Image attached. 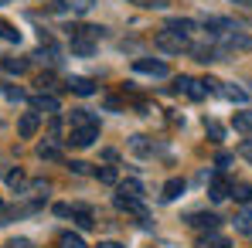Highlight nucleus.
I'll use <instances>...</instances> for the list:
<instances>
[{"mask_svg": "<svg viewBox=\"0 0 252 248\" xmlns=\"http://www.w3.org/2000/svg\"><path fill=\"white\" fill-rule=\"evenodd\" d=\"M95 136H99V123H85V126H72L68 129V143L72 146H92Z\"/></svg>", "mask_w": 252, "mask_h": 248, "instance_id": "f257e3e1", "label": "nucleus"}, {"mask_svg": "<svg viewBox=\"0 0 252 248\" xmlns=\"http://www.w3.org/2000/svg\"><path fill=\"white\" fill-rule=\"evenodd\" d=\"M235 231H239V235H249V238H252V211H242V214L235 218Z\"/></svg>", "mask_w": 252, "mask_h": 248, "instance_id": "2eb2a0df", "label": "nucleus"}, {"mask_svg": "<svg viewBox=\"0 0 252 248\" xmlns=\"http://www.w3.org/2000/svg\"><path fill=\"white\" fill-rule=\"evenodd\" d=\"M154 44L160 48V51H167V55H181L184 48H188V38H181V34H174V31H160Z\"/></svg>", "mask_w": 252, "mask_h": 248, "instance_id": "f03ea898", "label": "nucleus"}, {"mask_svg": "<svg viewBox=\"0 0 252 248\" xmlns=\"http://www.w3.org/2000/svg\"><path fill=\"white\" fill-rule=\"evenodd\" d=\"M10 248H31V242H28V238H14V242H10Z\"/></svg>", "mask_w": 252, "mask_h": 248, "instance_id": "c756f323", "label": "nucleus"}, {"mask_svg": "<svg viewBox=\"0 0 252 248\" xmlns=\"http://www.w3.org/2000/svg\"><path fill=\"white\" fill-rule=\"evenodd\" d=\"M242 157H249V160H252V143H246V146H242Z\"/></svg>", "mask_w": 252, "mask_h": 248, "instance_id": "473e14b6", "label": "nucleus"}, {"mask_svg": "<svg viewBox=\"0 0 252 248\" xmlns=\"http://www.w3.org/2000/svg\"><path fill=\"white\" fill-rule=\"evenodd\" d=\"M208 194H211V201H225L228 194H232V184L221 177V173H215L211 177V187H208Z\"/></svg>", "mask_w": 252, "mask_h": 248, "instance_id": "423d86ee", "label": "nucleus"}, {"mask_svg": "<svg viewBox=\"0 0 252 248\" xmlns=\"http://www.w3.org/2000/svg\"><path fill=\"white\" fill-rule=\"evenodd\" d=\"M167 31L181 34V38H191V34L198 31V24H194V21H188V17H174V21L167 24Z\"/></svg>", "mask_w": 252, "mask_h": 248, "instance_id": "6e6552de", "label": "nucleus"}, {"mask_svg": "<svg viewBox=\"0 0 252 248\" xmlns=\"http://www.w3.org/2000/svg\"><path fill=\"white\" fill-rule=\"evenodd\" d=\"M228 197H235L239 204H249L252 201V184H232V194Z\"/></svg>", "mask_w": 252, "mask_h": 248, "instance_id": "9b49d317", "label": "nucleus"}, {"mask_svg": "<svg viewBox=\"0 0 252 248\" xmlns=\"http://www.w3.org/2000/svg\"><path fill=\"white\" fill-rule=\"evenodd\" d=\"M7 187H10V191H21V187H24V170H10V173H7Z\"/></svg>", "mask_w": 252, "mask_h": 248, "instance_id": "5701e85b", "label": "nucleus"}, {"mask_svg": "<svg viewBox=\"0 0 252 248\" xmlns=\"http://www.w3.org/2000/svg\"><path fill=\"white\" fill-rule=\"evenodd\" d=\"M38 157H41V160H58V146H55V143H41V146H38Z\"/></svg>", "mask_w": 252, "mask_h": 248, "instance_id": "393cba45", "label": "nucleus"}, {"mask_svg": "<svg viewBox=\"0 0 252 248\" xmlns=\"http://www.w3.org/2000/svg\"><path fill=\"white\" fill-rule=\"evenodd\" d=\"M174 92H184V95H191L194 102L208 95V88H205V82H194V79H188V75H181V79H174Z\"/></svg>", "mask_w": 252, "mask_h": 248, "instance_id": "7ed1b4c3", "label": "nucleus"}, {"mask_svg": "<svg viewBox=\"0 0 252 248\" xmlns=\"http://www.w3.org/2000/svg\"><path fill=\"white\" fill-rule=\"evenodd\" d=\"M225 99H232V102H246V92L242 88H235V85H228V88H218Z\"/></svg>", "mask_w": 252, "mask_h": 248, "instance_id": "a878e982", "label": "nucleus"}, {"mask_svg": "<svg viewBox=\"0 0 252 248\" xmlns=\"http://www.w3.org/2000/svg\"><path fill=\"white\" fill-rule=\"evenodd\" d=\"M72 51H75V55H92V51H95V41H89V38H72Z\"/></svg>", "mask_w": 252, "mask_h": 248, "instance_id": "a211bd4d", "label": "nucleus"}, {"mask_svg": "<svg viewBox=\"0 0 252 248\" xmlns=\"http://www.w3.org/2000/svg\"><path fill=\"white\" fill-rule=\"evenodd\" d=\"M133 68H136L140 75H157V79H164V75H167V65H164V61H150V58H136V61H133Z\"/></svg>", "mask_w": 252, "mask_h": 248, "instance_id": "20e7f679", "label": "nucleus"}, {"mask_svg": "<svg viewBox=\"0 0 252 248\" xmlns=\"http://www.w3.org/2000/svg\"><path fill=\"white\" fill-rule=\"evenodd\" d=\"M34 106L44 109V112H58V99H51V95H38V99H34Z\"/></svg>", "mask_w": 252, "mask_h": 248, "instance_id": "412c9836", "label": "nucleus"}, {"mask_svg": "<svg viewBox=\"0 0 252 248\" xmlns=\"http://www.w3.org/2000/svg\"><path fill=\"white\" fill-rule=\"evenodd\" d=\"M181 194H184V180H177V177H174V180L164 184V201H177Z\"/></svg>", "mask_w": 252, "mask_h": 248, "instance_id": "f8f14e48", "label": "nucleus"}, {"mask_svg": "<svg viewBox=\"0 0 252 248\" xmlns=\"http://www.w3.org/2000/svg\"><path fill=\"white\" fill-rule=\"evenodd\" d=\"M3 72H17V75H21V72H24V61H21V58H7V61H3Z\"/></svg>", "mask_w": 252, "mask_h": 248, "instance_id": "bb28decb", "label": "nucleus"}, {"mask_svg": "<svg viewBox=\"0 0 252 248\" xmlns=\"http://www.w3.org/2000/svg\"><path fill=\"white\" fill-rule=\"evenodd\" d=\"M72 7H75V10H89V7H92V0H72Z\"/></svg>", "mask_w": 252, "mask_h": 248, "instance_id": "c85d7f7f", "label": "nucleus"}, {"mask_svg": "<svg viewBox=\"0 0 252 248\" xmlns=\"http://www.w3.org/2000/svg\"><path fill=\"white\" fill-rule=\"evenodd\" d=\"M120 194H126V197H143V184L140 180H123L120 184Z\"/></svg>", "mask_w": 252, "mask_h": 248, "instance_id": "dca6fc26", "label": "nucleus"}, {"mask_svg": "<svg viewBox=\"0 0 252 248\" xmlns=\"http://www.w3.org/2000/svg\"><path fill=\"white\" fill-rule=\"evenodd\" d=\"M129 146H133V153H140V157H147V153H150L147 136H133V139H129Z\"/></svg>", "mask_w": 252, "mask_h": 248, "instance_id": "4be33fe9", "label": "nucleus"}, {"mask_svg": "<svg viewBox=\"0 0 252 248\" xmlns=\"http://www.w3.org/2000/svg\"><path fill=\"white\" fill-rule=\"evenodd\" d=\"M58 248H85V242L79 238V235H72V231H68V235H62V238H58Z\"/></svg>", "mask_w": 252, "mask_h": 248, "instance_id": "aec40b11", "label": "nucleus"}, {"mask_svg": "<svg viewBox=\"0 0 252 248\" xmlns=\"http://www.w3.org/2000/svg\"><path fill=\"white\" fill-rule=\"evenodd\" d=\"M68 88H72L75 95H92V92H95V82H92V79H68Z\"/></svg>", "mask_w": 252, "mask_h": 248, "instance_id": "9d476101", "label": "nucleus"}, {"mask_svg": "<svg viewBox=\"0 0 252 248\" xmlns=\"http://www.w3.org/2000/svg\"><path fill=\"white\" fill-rule=\"evenodd\" d=\"M3 3H7V0H0V7H3Z\"/></svg>", "mask_w": 252, "mask_h": 248, "instance_id": "f704fd0d", "label": "nucleus"}, {"mask_svg": "<svg viewBox=\"0 0 252 248\" xmlns=\"http://www.w3.org/2000/svg\"><path fill=\"white\" fill-rule=\"evenodd\" d=\"M232 126H235L239 133H246V136H252V112H235V119H232Z\"/></svg>", "mask_w": 252, "mask_h": 248, "instance_id": "ddd939ff", "label": "nucleus"}, {"mask_svg": "<svg viewBox=\"0 0 252 248\" xmlns=\"http://www.w3.org/2000/svg\"><path fill=\"white\" fill-rule=\"evenodd\" d=\"M72 170H75V173H85V170H89V164H82V160H72Z\"/></svg>", "mask_w": 252, "mask_h": 248, "instance_id": "7c9ffc66", "label": "nucleus"}, {"mask_svg": "<svg viewBox=\"0 0 252 248\" xmlns=\"http://www.w3.org/2000/svg\"><path fill=\"white\" fill-rule=\"evenodd\" d=\"M116 207H120V211H129V214H136V218H147V211H143V204H140V197L116 194Z\"/></svg>", "mask_w": 252, "mask_h": 248, "instance_id": "0eeeda50", "label": "nucleus"}, {"mask_svg": "<svg viewBox=\"0 0 252 248\" xmlns=\"http://www.w3.org/2000/svg\"><path fill=\"white\" fill-rule=\"evenodd\" d=\"M191 224H194V228H201V231H205V228H208V231H215V228H218V214L198 211V214H191Z\"/></svg>", "mask_w": 252, "mask_h": 248, "instance_id": "1a4fd4ad", "label": "nucleus"}, {"mask_svg": "<svg viewBox=\"0 0 252 248\" xmlns=\"http://www.w3.org/2000/svg\"><path fill=\"white\" fill-rule=\"evenodd\" d=\"M95 248H126V245H120V242H99Z\"/></svg>", "mask_w": 252, "mask_h": 248, "instance_id": "2f4dec72", "label": "nucleus"}, {"mask_svg": "<svg viewBox=\"0 0 252 248\" xmlns=\"http://www.w3.org/2000/svg\"><path fill=\"white\" fill-rule=\"evenodd\" d=\"M198 248H228V238H221V235H205V238H198Z\"/></svg>", "mask_w": 252, "mask_h": 248, "instance_id": "f3484780", "label": "nucleus"}, {"mask_svg": "<svg viewBox=\"0 0 252 248\" xmlns=\"http://www.w3.org/2000/svg\"><path fill=\"white\" fill-rule=\"evenodd\" d=\"M205 129H208V136H211V139H221V136H225V129L215 123V119H208V123H205Z\"/></svg>", "mask_w": 252, "mask_h": 248, "instance_id": "cd10ccee", "label": "nucleus"}, {"mask_svg": "<svg viewBox=\"0 0 252 248\" xmlns=\"http://www.w3.org/2000/svg\"><path fill=\"white\" fill-rule=\"evenodd\" d=\"M0 38H7L10 44H17V41H21V31H14L7 21H0Z\"/></svg>", "mask_w": 252, "mask_h": 248, "instance_id": "b1692460", "label": "nucleus"}, {"mask_svg": "<svg viewBox=\"0 0 252 248\" xmlns=\"http://www.w3.org/2000/svg\"><path fill=\"white\" fill-rule=\"evenodd\" d=\"M38 126H41V116H38V112H24V116L17 119V133H21L24 139H31V136L38 133Z\"/></svg>", "mask_w": 252, "mask_h": 248, "instance_id": "39448f33", "label": "nucleus"}, {"mask_svg": "<svg viewBox=\"0 0 252 248\" xmlns=\"http://www.w3.org/2000/svg\"><path fill=\"white\" fill-rule=\"evenodd\" d=\"M95 177H99L102 184H116V180H120V173H116V166H99V170H95Z\"/></svg>", "mask_w": 252, "mask_h": 248, "instance_id": "6ab92c4d", "label": "nucleus"}, {"mask_svg": "<svg viewBox=\"0 0 252 248\" xmlns=\"http://www.w3.org/2000/svg\"><path fill=\"white\" fill-rule=\"evenodd\" d=\"M72 218H75V224H79V228H92V211H89V207H72Z\"/></svg>", "mask_w": 252, "mask_h": 248, "instance_id": "4468645a", "label": "nucleus"}, {"mask_svg": "<svg viewBox=\"0 0 252 248\" xmlns=\"http://www.w3.org/2000/svg\"><path fill=\"white\" fill-rule=\"evenodd\" d=\"M0 214H3V201H0Z\"/></svg>", "mask_w": 252, "mask_h": 248, "instance_id": "72a5a7b5", "label": "nucleus"}]
</instances>
